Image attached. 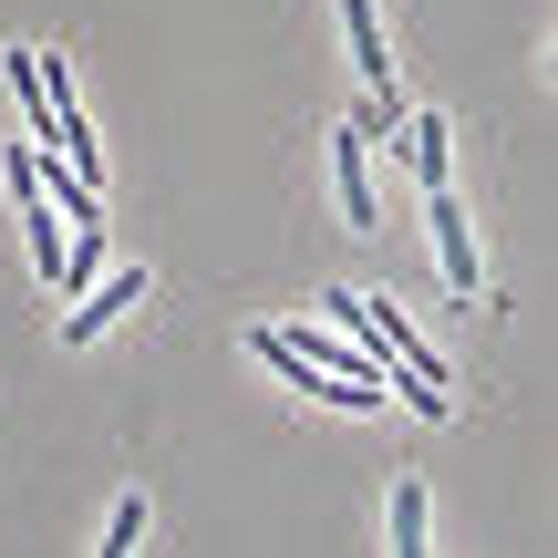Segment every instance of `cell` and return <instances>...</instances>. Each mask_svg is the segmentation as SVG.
Listing matches in <instances>:
<instances>
[{"instance_id":"obj_2","label":"cell","mask_w":558,"mask_h":558,"mask_svg":"<svg viewBox=\"0 0 558 558\" xmlns=\"http://www.w3.org/2000/svg\"><path fill=\"white\" fill-rule=\"evenodd\" d=\"M341 32H352V62H362V83H373V104H362V135L373 124H393L403 114V83H393V52H383V21H373V0H341Z\"/></svg>"},{"instance_id":"obj_8","label":"cell","mask_w":558,"mask_h":558,"mask_svg":"<svg viewBox=\"0 0 558 558\" xmlns=\"http://www.w3.org/2000/svg\"><path fill=\"white\" fill-rule=\"evenodd\" d=\"M135 538H145V497H124V507H114V527H104V558H124Z\"/></svg>"},{"instance_id":"obj_7","label":"cell","mask_w":558,"mask_h":558,"mask_svg":"<svg viewBox=\"0 0 558 558\" xmlns=\"http://www.w3.org/2000/svg\"><path fill=\"white\" fill-rule=\"evenodd\" d=\"M393 548H403V558L424 548V486H414V476L393 486Z\"/></svg>"},{"instance_id":"obj_5","label":"cell","mask_w":558,"mask_h":558,"mask_svg":"<svg viewBox=\"0 0 558 558\" xmlns=\"http://www.w3.org/2000/svg\"><path fill=\"white\" fill-rule=\"evenodd\" d=\"M331 177H341V207H352V228H383V207H373V156H362V124H331Z\"/></svg>"},{"instance_id":"obj_1","label":"cell","mask_w":558,"mask_h":558,"mask_svg":"<svg viewBox=\"0 0 558 558\" xmlns=\"http://www.w3.org/2000/svg\"><path fill=\"white\" fill-rule=\"evenodd\" d=\"M248 352H259V362H279V383H290L300 403H331V414H383V403H393V393H383V383L320 373V362H311V352H290V341H279V331H248Z\"/></svg>"},{"instance_id":"obj_4","label":"cell","mask_w":558,"mask_h":558,"mask_svg":"<svg viewBox=\"0 0 558 558\" xmlns=\"http://www.w3.org/2000/svg\"><path fill=\"white\" fill-rule=\"evenodd\" d=\"M145 290H156V279H145V269H114V279H104V290L83 300L73 320H62V341H73V352H83V341H94L104 320H124V311H145Z\"/></svg>"},{"instance_id":"obj_3","label":"cell","mask_w":558,"mask_h":558,"mask_svg":"<svg viewBox=\"0 0 558 558\" xmlns=\"http://www.w3.org/2000/svg\"><path fill=\"white\" fill-rule=\"evenodd\" d=\"M424 228H435V259H445V279H456V290L476 300V290H486V259H476V228H465L456 186H424Z\"/></svg>"},{"instance_id":"obj_6","label":"cell","mask_w":558,"mask_h":558,"mask_svg":"<svg viewBox=\"0 0 558 558\" xmlns=\"http://www.w3.org/2000/svg\"><path fill=\"white\" fill-rule=\"evenodd\" d=\"M403 156H414V186H445V114H414Z\"/></svg>"}]
</instances>
